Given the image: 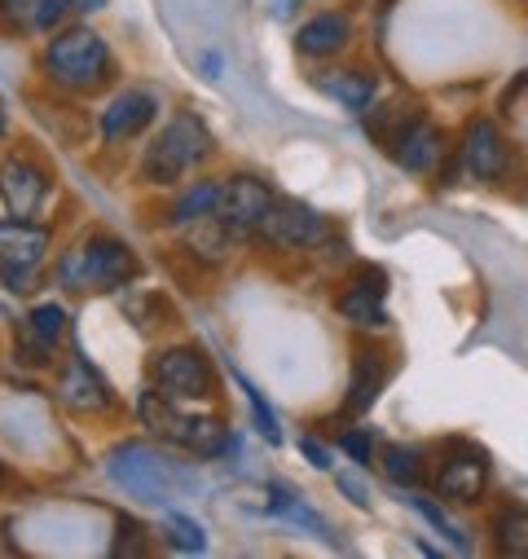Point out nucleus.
<instances>
[{
	"instance_id": "nucleus-19",
	"label": "nucleus",
	"mask_w": 528,
	"mask_h": 559,
	"mask_svg": "<svg viewBox=\"0 0 528 559\" xmlns=\"http://www.w3.org/2000/svg\"><path fill=\"white\" fill-rule=\"evenodd\" d=\"M379 388H383V361H379L374 353H361V361H357V374H352V388H348V401H344V409H348V414H365V409L374 405Z\"/></svg>"
},
{
	"instance_id": "nucleus-6",
	"label": "nucleus",
	"mask_w": 528,
	"mask_h": 559,
	"mask_svg": "<svg viewBox=\"0 0 528 559\" xmlns=\"http://www.w3.org/2000/svg\"><path fill=\"white\" fill-rule=\"evenodd\" d=\"M155 388L172 401H207L216 374L199 348H164L155 357Z\"/></svg>"
},
{
	"instance_id": "nucleus-13",
	"label": "nucleus",
	"mask_w": 528,
	"mask_h": 559,
	"mask_svg": "<svg viewBox=\"0 0 528 559\" xmlns=\"http://www.w3.org/2000/svg\"><path fill=\"white\" fill-rule=\"evenodd\" d=\"M49 251V229L32 225V221H0V264H19V269H36Z\"/></svg>"
},
{
	"instance_id": "nucleus-28",
	"label": "nucleus",
	"mask_w": 528,
	"mask_h": 559,
	"mask_svg": "<svg viewBox=\"0 0 528 559\" xmlns=\"http://www.w3.org/2000/svg\"><path fill=\"white\" fill-rule=\"evenodd\" d=\"M339 450H344V454H352L357 463H370V454H374V437H370L365 428H352V432H344V437H339Z\"/></svg>"
},
{
	"instance_id": "nucleus-12",
	"label": "nucleus",
	"mask_w": 528,
	"mask_h": 559,
	"mask_svg": "<svg viewBox=\"0 0 528 559\" xmlns=\"http://www.w3.org/2000/svg\"><path fill=\"white\" fill-rule=\"evenodd\" d=\"M396 164H401L406 173H432L436 168V159H441V146H445V136H441V128H432L428 119H410L406 128H401V136H396Z\"/></svg>"
},
{
	"instance_id": "nucleus-2",
	"label": "nucleus",
	"mask_w": 528,
	"mask_h": 559,
	"mask_svg": "<svg viewBox=\"0 0 528 559\" xmlns=\"http://www.w3.org/2000/svg\"><path fill=\"white\" fill-rule=\"evenodd\" d=\"M137 414H142V424L159 437V441H172L199 459H212L225 450V424L212 414H181L172 396H164L159 388L155 392H142L137 401Z\"/></svg>"
},
{
	"instance_id": "nucleus-26",
	"label": "nucleus",
	"mask_w": 528,
	"mask_h": 559,
	"mask_svg": "<svg viewBox=\"0 0 528 559\" xmlns=\"http://www.w3.org/2000/svg\"><path fill=\"white\" fill-rule=\"evenodd\" d=\"M238 388L247 392V405H251V414H255L260 432L269 437V441H278V437H283V432H278V418H274V409H269V405H264V396H260V392H255V388H251L247 379H238Z\"/></svg>"
},
{
	"instance_id": "nucleus-5",
	"label": "nucleus",
	"mask_w": 528,
	"mask_h": 559,
	"mask_svg": "<svg viewBox=\"0 0 528 559\" xmlns=\"http://www.w3.org/2000/svg\"><path fill=\"white\" fill-rule=\"evenodd\" d=\"M255 234H260L264 242H274V247H287V251H309V247H317V242L331 238V225H326V216L313 212L309 203H300V199H278V203L269 207V216L260 221Z\"/></svg>"
},
{
	"instance_id": "nucleus-3",
	"label": "nucleus",
	"mask_w": 528,
	"mask_h": 559,
	"mask_svg": "<svg viewBox=\"0 0 528 559\" xmlns=\"http://www.w3.org/2000/svg\"><path fill=\"white\" fill-rule=\"evenodd\" d=\"M212 155V136L207 128L194 119V115H177L164 132L159 142L146 151L142 159V177L155 181V186H177L194 164H203Z\"/></svg>"
},
{
	"instance_id": "nucleus-10",
	"label": "nucleus",
	"mask_w": 528,
	"mask_h": 559,
	"mask_svg": "<svg viewBox=\"0 0 528 559\" xmlns=\"http://www.w3.org/2000/svg\"><path fill=\"white\" fill-rule=\"evenodd\" d=\"M45 194H49V181H45V173H40L32 159L10 155L5 164H0V199H5L10 216L32 221V216L40 212Z\"/></svg>"
},
{
	"instance_id": "nucleus-21",
	"label": "nucleus",
	"mask_w": 528,
	"mask_h": 559,
	"mask_svg": "<svg viewBox=\"0 0 528 559\" xmlns=\"http://www.w3.org/2000/svg\"><path fill=\"white\" fill-rule=\"evenodd\" d=\"M493 533H497V550L502 555L528 559V507H506L493 520Z\"/></svg>"
},
{
	"instance_id": "nucleus-1",
	"label": "nucleus",
	"mask_w": 528,
	"mask_h": 559,
	"mask_svg": "<svg viewBox=\"0 0 528 559\" xmlns=\"http://www.w3.org/2000/svg\"><path fill=\"white\" fill-rule=\"evenodd\" d=\"M132 277H137V260H132L128 242L106 238V234L80 242L58 264V283L67 292H119Z\"/></svg>"
},
{
	"instance_id": "nucleus-20",
	"label": "nucleus",
	"mask_w": 528,
	"mask_h": 559,
	"mask_svg": "<svg viewBox=\"0 0 528 559\" xmlns=\"http://www.w3.org/2000/svg\"><path fill=\"white\" fill-rule=\"evenodd\" d=\"M216 203H220V186H216V181H194V186H185V190L177 194L172 221H177V225H190V221H199V216H212Z\"/></svg>"
},
{
	"instance_id": "nucleus-9",
	"label": "nucleus",
	"mask_w": 528,
	"mask_h": 559,
	"mask_svg": "<svg viewBox=\"0 0 528 559\" xmlns=\"http://www.w3.org/2000/svg\"><path fill=\"white\" fill-rule=\"evenodd\" d=\"M506 164H511V151H506V136L497 132V123L471 119L463 132V168L476 181H497V177H506Z\"/></svg>"
},
{
	"instance_id": "nucleus-16",
	"label": "nucleus",
	"mask_w": 528,
	"mask_h": 559,
	"mask_svg": "<svg viewBox=\"0 0 528 559\" xmlns=\"http://www.w3.org/2000/svg\"><path fill=\"white\" fill-rule=\"evenodd\" d=\"M185 229V247H190V255H199L203 264H220L225 255H229V247H233V229L212 212V216H199V221H190V225H181Z\"/></svg>"
},
{
	"instance_id": "nucleus-27",
	"label": "nucleus",
	"mask_w": 528,
	"mask_h": 559,
	"mask_svg": "<svg viewBox=\"0 0 528 559\" xmlns=\"http://www.w3.org/2000/svg\"><path fill=\"white\" fill-rule=\"evenodd\" d=\"M67 10H75V0H36V10H32V23L40 32H53V23L67 19Z\"/></svg>"
},
{
	"instance_id": "nucleus-15",
	"label": "nucleus",
	"mask_w": 528,
	"mask_h": 559,
	"mask_svg": "<svg viewBox=\"0 0 528 559\" xmlns=\"http://www.w3.org/2000/svg\"><path fill=\"white\" fill-rule=\"evenodd\" d=\"M352 40V23L344 14H317L296 32V49L304 58H331Z\"/></svg>"
},
{
	"instance_id": "nucleus-22",
	"label": "nucleus",
	"mask_w": 528,
	"mask_h": 559,
	"mask_svg": "<svg viewBox=\"0 0 528 559\" xmlns=\"http://www.w3.org/2000/svg\"><path fill=\"white\" fill-rule=\"evenodd\" d=\"M383 472H387V480L392 485H406V489H415L419 480H423V454L419 450H410V445H383Z\"/></svg>"
},
{
	"instance_id": "nucleus-24",
	"label": "nucleus",
	"mask_w": 528,
	"mask_h": 559,
	"mask_svg": "<svg viewBox=\"0 0 528 559\" xmlns=\"http://www.w3.org/2000/svg\"><path fill=\"white\" fill-rule=\"evenodd\" d=\"M410 502L419 507V515H423L441 537H449V542H454V550H471V537H467V533H463V528H458V524H454V520H449L432 498H410Z\"/></svg>"
},
{
	"instance_id": "nucleus-30",
	"label": "nucleus",
	"mask_w": 528,
	"mask_h": 559,
	"mask_svg": "<svg viewBox=\"0 0 528 559\" xmlns=\"http://www.w3.org/2000/svg\"><path fill=\"white\" fill-rule=\"evenodd\" d=\"M300 450L309 454V463H313V467H322V472L331 467V454H326V445H317L313 437H304V441H300Z\"/></svg>"
},
{
	"instance_id": "nucleus-18",
	"label": "nucleus",
	"mask_w": 528,
	"mask_h": 559,
	"mask_svg": "<svg viewBox=\"0 0 528 559\" xmlns=\"http://www.w3.org/2000/svg\"><path fill=\"white\" fill-rule=\"evenodd\" d=\"M322 88L335 102H344L348 110H370V102H374V75L370 71H331L322 80Z\"/></svg>"
},
{
	"instance_id": "nucleus-29",
	"label": "nucleus",
	"mask_w": 528,
	"mask_h": 559,
	"mask_svg": "<svg viewBox=\"0 0 528 559\" xmlns=\"http://www.w3.org/2000/svg\"><path fill=\"white\" fill-rule=\"evenodd\" d=\"M335 485H339V489H344V493H348L357 507H370V489H365L357 476H335Z\"/></svg>"
},
{
	"instance_id": "nucleus-11",
	"label": "nucleus",
	"mask_w": 528,
	"mask_h": 559,
	"mask_svg": "<svg viewBox=\"0 0 528 559\" xmlns=\"http://www.w3.org/2000/svg\"><path fill=\"white\" fill-rule=\"evenodd\" d=\"M155 115H159V102H155L151 93L128 88V93H119V97L106 106L101 132H106V142H128V136H137L142 128H151Z\"/></svg>"
},
{
	"instance_id": "nucleus-8",
	"label": "nucleus",
	"mask_w": 528,
	"mask_h": 559,
	"mask_svg": "<svg viewBox=\"0 0 528 559\" xmlns=\"http://www.w3.org/2000/svg\"><path fill=\"white\" fill-rule=\"evenodd\" d=\"M484 485H489V463H484V454H480L476 445L454 441L449 454H445V463H441V472H436L441 498H449V502H476V498L484 493Z\"/></svg>"
},
{
	"instance_id": "nucleus-4",
	"label": "nucleus",
	"mask_w": 528,
	"mask_h": 559,
	"mask_svg": "<svg viewBox=\"0 0 528 559\" xmlns=\"http://www.w3.org/2000/svg\"><path fill=\"white\" fill-rule=\"evenodd\" d=\"M45 67L67 88H97L110 75V49H106V40L97 32L71 27V32H62V36L49 40Z\"/></svg>"
},
{
	"instance_id": "nucleus-7",
	"label": "nucleus",
	"mask_w": 528,
	"mask_h": 559,
	"mask_svg": "<svg viewBox=\"0 0 528 559\" xmlns=\"http://www.w3.org/2000/svg\"><path fill=\"white\" fill-rule=\"evenodd\" d=\"M274 203H278V199H274V190L264 186V181H255V177H233V181L220 186L216 216H220L233 234H255L260 221L269 216Z\"/></svg>"
},
{
	"instance_id": "nucleus-23",
	"label": "nucleus",
	"mask_w": 528,
	"mask_h": 559,
	"mask_svg": "<svg viewBox=\"0 0 528 559\" xmlns=\"http://www.w3.org/2000/svg\"><path fill=\"white\" fill-rule=\"evenodd\" d=\"M62 326H67V313H62L58 305H36V309L27 313V331H32V340H36V344H45V348H53V344H58Z\"/></svg>"
},
{
	"instance_id": "nucleus-17",
	"label": "nucleus",
	"mask_w": 528,
	"mask_h": 559,
	"mask_svg": "<svg viewBox=\"0 0 528 559\" xmlns=\"http://www.w3.org/2000/svg\"><path fill=\"white\" fill-rule=\"evenodd\" d=\"M339 313L357 326H383L387 322V309H383V287L374 283L370 287V277H361V283H352L344 296H339Z\"/></svg>"
},
{
	"instance_id": "nucleus-25",
	"label": "nucleus",
	"mask_w": 528,
	"mask_h": 559,
	"mask_svg": "<svg viewBox=\"0 0 528 559\" xmlns=\"http://www.w3.org/2000/svg\"><path fill=\"white\" fill-rule=\"evenodd\" d=\"M168 537H172V546H181V550H203V546H207L203 524L190 520V515H168Z\"/></svg>"
},
{
	"instance_id": "nucleus-14",
	"label": "nucleus",
	"mask_w": 528,
	"mask_h": 559,
	"mask_svg": "<svg viewBox=\"0 0 528 559\" xmlns=\"http://www.w3.org/2000/svg\"><path fill=\"white\" fill-rule=\"evenodd\" d=\"M58 396H62V405H71V409H80V414H97V409L110 405V392H106V383L97 379V370H93L88 361H71V366L62 370Z\"/></svg>"
}]
</instances>
